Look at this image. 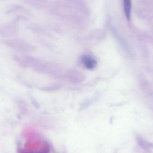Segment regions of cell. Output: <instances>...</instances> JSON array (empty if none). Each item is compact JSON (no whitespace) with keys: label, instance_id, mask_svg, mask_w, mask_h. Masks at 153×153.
<instances>
[{"label":"cell","instance_id":"obj_1","mask_svg":"<svg viewBox=\"0 0 153 153\" xmlns=\"http://www.w3.org/2000/svg\"><path fill=\"white\" fill-rule=\"evenodd\" d=\"M18 29L16 22H11L0 29V34L4 37H12L17 33Z\"/></svg>","mask_w":153,"mask_h":153},{"label":"cell","instance_id":"obj_3","mask_svg":"<svg viewBox=\"0 0 153 153\" xmlns=\"http://www.w3.org/2000/svg\"><path fill=\"white\" fill-rule=\"evenodd\" d=\"M125 15L128 20L130 19L131 9V0H123Z\"/></svg>","mask_w":153,"mask_h":153},{"label":"cell","instance_id":"obj_2","mask_svg":"<svg viewBox=\"0 0 153 153\" xmlns=\"http://www.w3.org/2000/svg\"><path fill=\"white\" fill-rule=\"evenodd\" d=\"M83 63L87 68L92 69L95 66L96 61L89 56H84L82 59Z\"/></svg>","mask_w":153,"mask_h":153}]
</instances>
